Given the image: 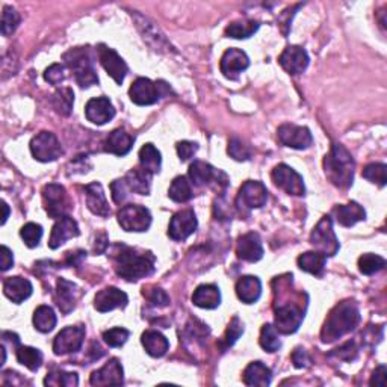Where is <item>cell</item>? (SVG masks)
I'll return each mask as SVG.
<instances>
[{
	"label": "cell",
	"mask_w": 387,
	"mask_h": 387,
	"mask_svg": "<svg viewBox=\"0 0 387 387\" xmlns=\"http://www.w3.org/2000/svg\"><path fill=\"white\" fill-rule=\"evenodd\" d=\"M244 333V324L241 322V319L235 316L232 319V322L228 324V329L226 331L224 336V348H230L236 344V340L242 336Z\"/></svg>",
	"instance_id": "cell-52"
},
{
	"label": "cell",
	"mask_w": 387,
	"mask_h": 387,
	"mask_svg": "<svg viewBox=\"0 0 387 387\" xmlns=\"http://www.w3.org/2000/svg\"><path fill=\"white\" fill-rule=\"evenodd\" d=\"M17 360L29 371L36 372L43 364V353L40 349L32 347H19L17 348Z\"/></svg>",
	"instance_id": "cell-41"
},
{
	"label": "cell",
	"mask_w": 387,
	"mask_h": 387,
	"mask_svg": "<svg viewBox=\"0 0 387 387\" xmlns=\"http://www.w3.org/2000/svg\"><path fill=\"white\" fill-rule=\"evenodd\" d=\"M272 372L262 362H251L244 371V383L247 386L266 387L271 384Z\"/></svg>",
	"instance_id": "cell-30"
},
{
	"label": "cell",
	"mask_w": 387,
	"mask_h": 387,
	"mask_svg": "<svg viewBox=\"0 0 387 387\" xmlns=\"http://www.w3.org/2000/svg\"><path fill=\"white\" fill-rule=\"evenodd\" d=\"M197 217L194 211L186 209L177 212L169 221L168 236L173 241H185L197 230Z\"/></svg>",
	"instance_id": "cell-15"
},
{
	"label": "cell",
	"mask_w": 387,
	"mask_h": 387,
	"mask_svg": "<svg viewBox=\"0 0 387 387\" xmlns=\"http://www.w3.org/2000/svg\"><path fill=\"white\" fill-rule=\"evenodd\" d=\"M310 244L319 253H322L325 257L334 256L339 251V242L336 235H334L333 221L329 215L322 217L314 228V232L310 235Z\"/></svg>",
	"instance_id": "cell-6"
},
{
	"label": "cell",
	"mask_w": 387,
	"mask_h": 387,
	"mask_svg": "<svg viewBox=\"0 0 387 387\" xmlns=\"http://www.w3.org/2000/svg\"><path fill=\"white\" fill-rule=\"evenodd\" d=\"M67 65L74 74V79L82 88H89L99 84V76H97L95 69L89 56V51L84 47L71 49L64 55Z\"/></svg>",
	"instance_id": "cell-4"
},
{
	"label": "cell",
	"mask_w": 387,
	"mask_h": 387,
	"mask_svg": "<svg viewBox=\"0 0 387 387\" xmlns=\"http://www.w3.org/2000/svg\"><path fill=\"white\" fill-rule=\"evenodd\" d=\"M177 154L180 158L182 162L189 161L196 152L198 150V145L196 143H191V141H182V143L177 144Z\"/></svg>",
	"instance_id": "cell-55"
},
{
	"label": "cell",
	"mask_w": 387,
	"mask_h": 387,
	"mask_svg": "<svg viewBox=\"0 0 387 387\" xmlns=\"http://www.w3.org/2000/svg\"><path fill=\"white\" fill-rule=\"evenodd\" d=\"M189 178L196 186H206L213 182H220V176H222L221 171L215 169L211 163H206L203 161H196L189 167Z\"/></svg>",
	"instance_id": "cell-26"
},
{
	"label": "cell",
	"mask_w": 387,
	"mask_h": 387,
	"mask_svg": "<svg viewBox=\"0 0 387 387\" xmlns=\"http://www.w3.org/2000/svg\"><path fill=\"white\" fill-rule=\"evenodd\" d=\"M129 336H130L129 330L117 327V329H110L103 333V340H105L110 348H120L128 342Z\"/></svg>",
	"instance_id": "cell-48"
},
{
	"label": "cell",
	"mask_w": 387,
	"mask_h": 387,
	"mask_svg": "<svg viewBox=\"0 0 387 387\" xmlns=\"http://www.w3.org/2000/svg\"><path fill=\"white\" fill-rule=\"evenodd\" d=\"M2 209H3V218H2V226L6 222V220H8L10 217V207L8 204H6L5 202H2Z\"/></svg>",
	"instance_id": "cell-60"
},
{
	"label": "cell",
	"mask_w": 387,
	"mask_h": 387,
	"mask_svg": "<svg viewBox=\"0 0 387 387\" xmlns=\"http://www.w3.org/2000/svg\"><path fill=\"white\" fill-rule=\"evenodd\" d=\"M123 366L118 359H110L105 366L99 371H94L89 383L93 386H109V384H123Z\"/></svg>",
	"instance_id": "cell-23"
},
{
	"label": "cell",
	"mask_w": 387,
	"mask_h": 387,
	"mask_svg": "<svg viewBox=\"0 0 387 387\" xmlns=\"http://www.w3.org/2000/svg\"><path fill=\"white\" fill-rule=\"evenodd\" d=\"M360 322V312L354 301H342L334 307L330 315L327 316L321 339L324 344H331V342L345 336L349 331H353Z\"/></svg>",
	"instance_id": "cell-2"
},
{
	"label": "cell",
	"mask_w": 387,
	"mask_h": 387,
	"mask_svg": "<svg viewBox=\"0 0 387 387\" xmlns=\"http://www.w3.org/2000/svg\"><path fill=\"white\" fill-rule=\"evenodd\" d=\"M150 178L152 174L143 167L133 168L126 174L124 180L128 183L130 192H137L139 196H148L150 194Z\"/></svg>",
	"instance_id": "cell-34"
},
{
	"label": "cell",
	"mask_w": 387,
	"mask_h": 387,
	"mask_svg": "<svg viewBox=\"0 0 387 387\" xmlns=\"http://www.w3.org/2000/svg\"><path fill=\"white\" fill-rule=\"evenodd\" d=\"M86 192V204L88 209L91 211L94 215H99V217L106 218L110 215V209L106 202L105 192H103L102 185L99 182L89 183L85 186Z\"/></svg>",
	"instance_id": "cell-24"
},
{
	"label": "cell",
	"mask_w": 387,
	"mask_h": 387,
	"mask_svg": "<svg viewBox=\"0 0 387 387\" xmlns=\"http://www.w3.org/2000/svg\"><path fill=\"white\" fill-rule=\"evenodd\" d=\"M118 224H120L126 232H147L152 226V213L144 206L139 204H128L120 209L117 215Z\"/></svg>",
	"instance_id": "cell-7"
},
{
	"label": "cell",
	"mask_w": 387,
	"mask_h": 387,
	"mask_svg": "<svg viewBox=\"0 0 387 387\" xmlns=\"http://www.w3.org/2000/svg\"><path fill=\"white\" fill-rule=\"evenodd\" d=\"M129 298L126 292L120 290L118 288H105L102 289L94 298V307L100 314H106L114 309H123L128 306Z\"/></svg>",
	"instance_id": "cell-19"
},
{
	"label": "cell",
	"mask_w": 387,
	"mask_h": 387,
	"mask_svg": "<svg viewBox=\"0 0 387 387\" xmlns=\"http://www.w3.org/2000/svg\"><path fill=\"white\" fill-rule=\"evenodd\" d=\"M236 255L245 262H259L263 257V247L259 235L251 232L241 236L236 245Z\"/></svg>",
	"instance_id": "cell-22"
},
{
	"label": "cell",
	"mask_w": 387,
	"mask_h": 387,
	"mask_svg": "<svg viewBox=\"0 0 387 387\" xmlns=\"http://www.w3.org/2000/svg\"><path fill=\"white\" fill-rule=\"evenodd\" d=\"M259 29V23L253 20H239L233 21L232 25H228L226 29V35L235 40H245L250 38L251 35H255Z\"/></svg>",
	"instance_id": "cell-40"
},
{
	"label": "cell",
	"mask_w": 387,
	"mask_h": 387,
	"mask_svg": "<svg viewBox=\"0 0 387 387\" xmlns=\"http://www.w3.org/2000/svg\"><path fill=\"white\" fill-rule=\"evenodd\" d=\"M32 290L34 288L31 281L23 277H10L3 283V294L6 295V298H10L16 304H21L27 300L32 295Z\"/></svg>",
	"instance_id": "cell-25"
},
{
	"label": "cell",
	"mask_w": 387,
	"mask_h": 387,
	"mask_svg": "<svg viewBox=\"0 0 387 387\" xmlns=\"http://www.w3.org/2000/svg\"><path fill=\"white\" fill-rule=\"evenodd\" d=\"M139 163L150 174H158L162 165V158L158 148L153 144H145L139 150Z\"/></svg>",
	"instance_id": "cell-36"
},
{
	"label": "cell",
	"mask_w": 387,
	"mask_h": 387,
	"mask_svg": "<svg viewBox=\"0 0 387 387\" xmlns=\"http://www.w3.org/2000/svg\"><path fill=\"white\" fill-rule=\"evenodd\" d=\"M135 143V138L130 137L128 132H124L121 129H117L114 132L109 133V137L105 141V152L115 154V156H126L133 147Z\"/></svg>",
	"instance_id": "cell-27"
},
{
	"label": "cell",
	"mask_w": 387,
	"mask_h": 387,
	"mask_svg": "<svg viewBox=\"0 0 387 387\" xmlns=\"http://www.w3.org/2000/svg\"><path fill=\"white\" fill-rule=\"evenodd\" d=\"M85 334V327L82 325L65 327L54 340V353L56 355L78 353L82 345H84Z\"/></svg>",
	"instance_id": "cell-11"
},
{
	"label": "cell",
	"mask_w": 387,
	"mask_h": 387,
	"mask_svg": "<svg viewBox=\"0 0 387 387\" xmlns=\"http://www.w3.org/2000/svg\"><path fill=\"white\" fill-rule=\"evenodd\" d=\"M74 103V93L70 88H61L51 95V106L59 115L69 117L71 114Z\"/></svg>",
	"instance_id": "cell-38"
},
{
	"label": "cell",
	"mask_w": 387,
	"mask_h": 387,
	"mask_svg": "<svg viewBox=\"0 0 387 387\" xmlns=\"http://www.w3.org/2000/svg\"><path fill=\"white\" fill-rule=\"evenodd\" d=\"M384 266H386V260L382 256L372 255V253L363 255L359 259V270L364 275H372L378 271H382Z\"/></svg>",
	"instance_id": "cell-44"
},
{
	"label": "cell",
	"mask_w": 387,
	"mask_h": 387,
	"mask_svg": "<svg viewBox=\"0 0 387 387\" xmlns=\"http://www.w3.org/2000/svg\"><path fill=\"white\" fill-rule=\"evenodd\" d=\"M272 180L280 189L288 192L289 196L301 197L306 194V186H304L303 177L294 168L286 165V163H280V165L272 169Z\"/></svg>",
	"instance_id": "cell-10"
},
{
	"label": "cell",
	"mask_w": 387,
	"mask_h": 387,
	"mask_svg": "<svg viewBox=\"0 0 387 387\" xmlns=\"http://www.w3.org/2000/svg\"><path fill=\"white\" fill-rule=\"evenodd\" d=\"M106 247H108V237H106V235H102L100 237H97L95 248H94V251L97 253V255H100V253L105 251Z\"/></svg>",
	"instance_id": "cell-59"
},
{
	"label": "cell",
	"mask_w": 387,
	"mask_h": 387,
	"mask_svg": "<svg viewBox=\"0 0 387 387\" xmlns=\"http://www.w3.org/2000/svg\"><path fill=\"white\" fill-rule=\"evenodd\" d=\"M43 202L50 218H62L65 217L67 211H69V197H67V192L62 185L50 183L44 186Z\"/></svg>",
	"instance_id": "cell-9"
},
{
	"label": "cell",
	"mask_w": 387,
	"mask_h": 387,
	"mask_svg": "<svg viewBox=\"0 0 387 387\" xmlns=\"http://www.w3.org/2000/svg\"><path fill=\"white\" fill-rule=\"evenodd\" d=\"M56 315L51 307L40 306L34 314V325L40 333H50L56 327Z\"/></svg>",
	"instance_id": "cell-39"
},
{
	"label": "cell",
	"mask_w": 387,
	"mask_h": 387,
	"mask_svg": "<svg viewBox=\"0 0 387 387\" xmlns=\"http://www.w3.org/2000/svg\"><path fill=\"white\" fill-rule=\"evenodd\" d=\"M355 162L351 153L342 144H333L330 153L324 159L325 176L340 189H348L354 180Z\"/></svg>",
	"instance_id": "cell-3"
},
{
	"label": "cell",
	"mask_w": 387,
	"mask_h": 387,
	"mask_svg": "<svg viewBox=\"0 0 387 387\" xmlns=\"http://www.w3.org/2000/svg\"><path fill=\"white\" fill-rule=\"evenodd\" d=\"M171 93V88L163 80L153 82L147 78H138L133 82L129 95L130 100L138 106H150L158 103Z\"/></svg>",
	"instance_id": "cell-5"
},
{
	"label": "cell",
	"mask_w": 387,
	"mask_h": 387,
	"mask_svg": "<svg viewBox=\"0 0 387 387\" xmlns=\"http://www.w3.org/2000/svg\"><path fill=\"white\" fill-rule=\"evenodd\" d=\"M386 171H387V167L384 165V163H369V165L364 167L362 176L371 183H375L379 186V188H383L387 182Z\"/></svg>",
	"instance_id": "cell-45"
},
{
	"label": "cell",
	"mask_w": 387,
	"mask_h": 387,
	"mask_svg": "<svg viewBox=\"0 0 387 387\" xmlns=\"http://www.w3.org/2000/svg\"><path fill=\"white\" fill-rule=\"evenodd\" d=\"M262 294V283L255 275H245L236 283V295L242 303L253 304L260 298Z\"/></svg>",
	"instance_id": "cell-28"
},
{
	"label": "cell",
	"mask_w": 387,
	"mask_h": 387,
	"mask_svg": "<svg viewBox=\"0 0 387 387\" xmlns=\"http://www.w3.org/2000/svg\"><path fill=\"white\" fill-rule=\"evenodd\" d=\"M192 303L200 309H217L221 303V292L215 285H202L192 294Z\"/></svg>",
	"instance_id": "cell-29"
},
{
	"label": "cell",
	"mask_w": 387,
	"mask_h": 387,
	"mask_svg": "<svg viewBox=\"0 0 387 387\" xmlns=\"http://www.w3.org/2000/svg\"><path fill=\"white\" fill-rule=\"evenodd\" d=\"M369 384L371 386H379V387H383L386 384V366H384V364H382V366H378L375 369Z\"/></svg>",
	"instance_id": "cell-57"
},
{
	"label": "cell",
	"mask_w": 387,
	"mask_h": 387,
	"mask_svg": "<svg viewBox=\"0 0 387 387\" xmlns=\"http://www.w3.org/2000/svg\"><path fill=\"white\" fill-rule=\"evenodd\" d=\"M44 79H46L51 85H59L65 79V70L61 64H54L44 73Z\"/></svg>",
	"instance_id": "cell-54"
},
{
	"label": "cell",
	"mask_w": 387,
	"mask_h": 387,
	"mask_svg": "<svg viewBox=\"0 0 387 387\" xmlns=\"http://www.w3.org/2000/svg\"><path fill=\"white\" fill-rule=\"evenodd\" d=\"M292 362H294V366L295 368H307L310 366V355L307 354L306 349H303V348H296L295 351L292 353Z\"/></svg>",
	"instance_id": "cell-56"
},
{
	"label": "cell",
	"mask_w": 387,
	"mask_h": 387,
	"mask_svg": "<svg viewBox=\"0 0 387 387\" xmlns=\"http://www.w3.org/2000/svg\"><path fill=\"white\" fill-rule=\"evenodd\" d=\"M114 253L115 271L121 279L137 281L154 272V256L152 253H138L137 250L117 245Z\"/></svg>",
	"instance_id": "cell-1"
},
{
	"label": "cell",
	"mask_w": 387,
	"mask_h": 387,
	"mask_svg": "<svg viewBox=\"0 0 387 387\" xmlns=\"http://www.w3.org/2000/svg\"><path fill=\"white\" fill-rule=\"evenodd\" d=\"M141 342H143V347L145 348V351L148 355L152 357H163L167 354V351L169 349V342L168 339L163 336L162 333L154 331V330H148L145 333H143V338H141Z\"/></svg>",
	"instance_id": "cell-33"
},
{
	"label": "cell",
	"mask_w": 387,
	"mask_h": 387,
	"mask_svg": "<svg viewBox=\"0 0 387 387\" xmlns=\"http://www.w3.org/2000/svg\"><path fill=\"white\" fill-rule=\"evenodd\" d=\"M250 67V59L245 51L239 49H228L226 50V54L222 55L220 69L221 73L224 74L227 79H237V76L242 71H245Z\"/></svg>",
	"instance_id": "cell-17"
},
{
	"label": "cell",
	"mask_w": 387,
	"mask_h": 387,
	"mask_svg": "<svg viewBox=\"0 0 387 387\" xmlns=\"http://www.w3.org/2000/svg\"><path fill=\"white\" fill-rule=\"evenodd\" d=\"M279 62L283 67V70L289 74H300L307 69L309 65V55L307 51L298 46H289L280 55Z\"/></svg>",
	"instance_id": "cell-20"
},
{
	"label": "cell",
	"mask_w": 387,
	"mask_h": 387,
	"mask_svg": "<svg viewBox=\"0 0 387 387\" xmlns=\"http://www.w3.org/2000/svg\"><path fill=\"white\" fill-rule=\"evenodd\" d=\"M359 355V348H357L355 342L349 340L347 344H344L342 347L333 349L330 353V357H336L339 360H345V362H354Z\"/></svg>",
	"instance_id": "cell-51"
},
{
	"label": "cell",
	"mask_w": 387,
	"mask_h": 387,
	"mask_svg": "<svg viewBox=\"0 0 387 387\" xmlns=\"http://www.w3.org/2000/svg\"><path fill=\"white\" fill-rule=\"evenodd\" d=\"M20 25V14L10 8V6H5L2 12V35L10 36L16 31L17 26Z\"/></svg>",
	"instance_id": "cell-47"
},
{
	"label": "cell",
	"mask_w": 387,
	"mask_h": 387,
	"mask_svg": "<svg viewBox=\"0 0 387 387\" xmlns=\"http://www.w3.org/2000/svg\"><path fill=\"white\" fill-rule=\"evenodd\" d=\"M334 215H336L339 224L344 227H351L357 224L359 221H363L366 218V212H364L363 207L355 202L336 206L334 207Z\"/></svg>",
	"instance_id": "cell-31"
},
{
	"label": "cell",
	"mask_w": 387,
	"mask_h": 387,
	"mask_svg": "<svg viewBox=\"0 0 387 387\" xmlns=\"http://www.w3.org/2000/svg\"><path fill=\"white\" fill-rule=\"evenodd\" d=\"M279 141L286 147L295 150H306L314 143V137L307 128L295 124H283L277 130Z\"/></svg>",
	"instance_id": "cell-13"
},
{
	"label": "cell",
	"mask_w": 387,
	"mask_h": 387,
	"mask_svg": "<svg viewBox=\"0 0 387 387\" xmlns=\"http://www.w3.org/2000/svg\"><path fill=\"white\" fill-rule=\"evenodd\" d=\"M327 257L319 251H307L298 257V266L304 272L321 277L325 270Z\"/></svg>",
	"instance_id": "cell-35"
},
{
	"label": "cell",
	"mask_w": 387,
	"mask_h": 387,
	"mask_svg": "<svg viewBox=\"0 0 387 387\" xmlns=\"http://www.w3.org/2000/svg\"><path fill=\"white\" fill-rule=\"evenodd\" d=\"M268 200V191L262 182L248 180L242 185L237 196V204L247 209H260L263 207Z\"/></svg>",
	"instance_id": "cell-16"
},
{
	"label": "cell",
	"mask_w": 387,
	"mask_h": 387,
	"mask_svg": "<svg viewBox=\"0 0 387 387\" xmlns=\"http://www.w3.org/2000/svg\"><path fill=\"white\" fill-rule=\"evenodd\" d=\"M20 236L23 237V241L29 248H35L38 247L43 237V227L40 224H35V222H27V224L21 228Z\"/></svg>",
	"instance_id": "cell-46"
},
{
	"label": "cell",
	"mask_w": 387,
	"mask_h": 387,
	"mask_svg": "<svg viewBox=\"0 0 387 387\" xmlns=\"http://www.w3.org/2000/svg\"><path fill=\"white\" fill-rule=\"evenodd\" d=\"M76 289H78L76 285L69 280L65 279L58 280L55 301L62 314H69L70 310H73L74 303H76Z\"/></svg>",
	"instance_id": "cell-32"
},
{
	"label": "cell",
	"mask_w": 387,
	"mask_h": 387,
	"mask_svg": "<svg viewBox=\"0 0 387 387\" xmlns=\"http://www.w3.org/2000/svg\"><path fill=\"white\" fill-rule=\"evenodd\" d=\"M85 115L88 121L97 126H103L115 117V108L108 97H97V99H91L86 103Z\"/></svg>",
	"instance_id": "cell-18"
},
{
	"label": "cell",
	"mask_w": 387,
	"mask_h": 387,
	"mask_svg": "<svg viewBox=\"0 0 387 387\" xmlns=\"http://www.w3.org/2000/svg\"><path fill=\"white\" fill-rule=\"evenodd\" d=\"M14 265V256L12 251L6 247V245H2V271H8L10 268Z\"/></svg>",
	"instance_id": "cell-58"
},
{
	"label": "cell",
	"mask_w": 387,
	"mask_h": 387,
	"mask_svg": "<svg viewBox=\"0 0 387 387\" xmlns=\"http://www.w3.org/2000/svg\"><path fill=\"white\" fill-rule=\"evenodd\" d=\"M110 191H113V198H114V202L115 203H123L126 198L129 197V186L128 183H126L124 178H118V180L113 182V185H110Z\"/></svg>",
	"instance_id": "cell-53"
},
{
	"label": "cell",
	"mask_w": 387,
	"mask_h": 387,
	"mask_svg": "<svg viewBox=\"0 0 387 387\" xmlns=\"http://www.w3.org/2000/svg\"><path fill=\"white\" fill-rule=\"evenodd\" d=\"M304 310L296 304H281L275 307V330L281 334H294L300 329Z\"/></svg>",
	"instance_id": "cell-12"
},
{
	"label": "cell",
	"mask_w": 387,
	"mask_h": 387,
	"mask_svg": "<svg viewBox=\"0 0 387 387\" xmlns=\"http://www.w3.org/2000/svg\"><path fill=\"white\" fill-rule=\"evenodd\" d=\"M79 226L78 222L74 221L69 215L65 217L59 218L56 221V224L51 228V235L49 239V247L51 250H56L64 245L67 241L71 239V237H78L79 236Z\"/></svg>",
	"instance_id": "cell-21"
},
{
	"label": "cell",
	"mask_w": 387,
	"mask_h": 387,
	"mask_svg": "<svg viewBox=\"0 0 387 387\" xmlns=\"http://www.w3.org/2000/svg\"><path fill=\"white\" fill-rule=\"evenodd\" d=\"M260 347H262L268 353H275L281 348V342L279 339L277 330L271 324H265L260 331Z\"/></svg>",
	"instance_id": "cell-42"
},
{
	"label": "cell",
	"mask_w": 387,
	"mask_h": 387,
	"mask_svg": "<svg viewBox=\"0 0 387 387\" xmlns=\"http://www.w3.org/2000/svg\"><path fill=\"white\" fill-rule=\"evenodd\" d=\"M144 296L145 298L150 301L152 306L154 307H167L169 306V296L165 292V290L161 289V288H156V286H150V288H144Z\"/></svg>",
	"instance_id": "cell-49"
},
{
	"label": "cell",
	"mask_w": 387,
	"mask_h": 387,
	"mask_svg": "<svg viewBox=\"0 0 387 387\" xmlns=\"http://www.w3.org/2000/svg\"><path fill=\"white\" fill-rule=\"evenodd\" d=\"M227 152L235 161H239V162H245L251 158V148L237 138L230 139Z\"/></svg>",
	"instance_id": "cell-50"
},
{
	"label": "cell",
	"mask_w": 387,
	"mask_h": 387,
	"mask_svg": "<svg viewBox=\"0 0 387 387\" xmlns=\"http://www.w3.org/2000/svg\"><path fill=\"white\" fill-rule=\"evenodd\" d=\"M97 55H99L103 69L106 70V73L118 85H121L126 74L129 71L128 64L124 62V59L118 55L114 49L105 46V44H100L99 49H97Z\"/></svg>",
	"instance_id": "cell-14"
},
{
	"label": "cell",
	"mask_w": 387,
	"mask_h": 387,
	"mask_svg": "<svg viewBox=\"0 0 387 387\" xmlns=\"http://www.w3.org/2000/svg\"><path fill=\"white\" fill-rule=\"evenodd\" d=\"M31 153L40 162H54L62 154V147L55 133L41 132L31 141Z\"/></svg>",
	"instance_id": "cell-8"
},
{
	"label": "cell",
	"mask_w": 387,
	"mask_h": 387,
	"mask_svg": "<svg viewBox=\"0 0 387 387\" xmlns=\"http://www.w3.org/2000/svg\"><path fill=\"white\" fill-rule=\"evenodd\" d=\"M46 386H55V387H76L79 384V378L74 372H64V371H54L47 374L44 379Z\"/></svg>",
	"instance_id": "cell-43"
},
{
	"label": "cell",
	"mask_w": 387,
	"mask_h": 387,
	"mask_svg": "<svg viewBox=\"0 0 387 387\" xmlns=\"http://www.w3.org/2000/svg\"><path fill=\"white\" fill-rule=\"evenodd\" d=\"M192 196L194 194H192L191 183L185 176H178L174 178L173 182H171L169 189H168V197L173 200V202L186 203V202H189Z\"/></svg>",
	"instance_id": "cell-37"
}]
</instances>
